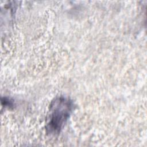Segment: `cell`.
Segmentation results:
<instances>
[{
    "label": "cell",
    "instance_id": "obj_1",
    "mask_svg": "<svg viewBox=\"0 0 147 147\" xmlns=\"http://www.w3.org/2000/svg\"><path fill=\"white\" fill-rule=\"evenodd\" d=\"M73 103L68 98L60 96L55 99L51 106L47 118L48 133L55 135L60 132L72 111Z\"/></svg>",
    "mask_w": 147,
    "mask_h": 147
}]
</instances>
